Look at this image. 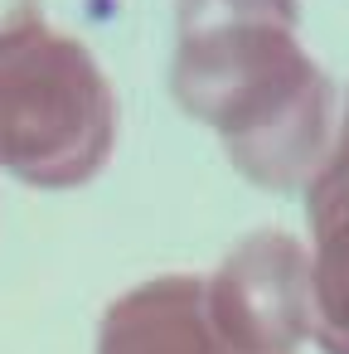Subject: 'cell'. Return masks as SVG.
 I'll list each match as a JSON object with an SVG mask.
<instances>
[{
    "instance_id": "cell-3",
    "label": "cell",
    "mask_w": 349,
    "mask_h": 354,
    "mask_svg": "<svg viewBox=\"0 0 349 354\" xmlns=\"http://www.w3.org/2000/svg\"><path fill=\"white\" fill-rule=\"evenodd\" d=\"M204 310L223 354H296L310 344V257L281 228H257L204 277Z\"/></svg>"
},
{
    "instance_id": "cell-7",
    "label": "cell",
    "mask_w": 349,
    "mask_h": 354,
    "mask_svg": "<svg viewBox=\"0 0 349 354\" xmlns=\"http://www.w3.org/2000/svg\"><path fill=\"white\" fill-rule=\"evenodd\" d=\"M339 141H349V107H344V127H339Z\"/></svg>"
},
{
    "instance_id": "cell-5",
    "label": "cell",
    "mask_w": 349,
    "mask_h": 354,
    "mask_svg": "<svg viewBox=\"0 0 349 354\" xmlns=\"http://www.w3.org/2000/svg\"><path fill=\"white\" fill-rule=\"evenodd\" d=\"M97 354H223L204 310V277L170 272L122 291L97 320Z\"/></svg>"
},
{
    "instance_id": "cell-1",
    "label": "cell",
    "mask_w": 349,
    "mask_h": 354,
    "mask_svg": "<svg viewBox=\"0 0 349 354\" xmlns=\"http://www.w3.org/2000/svg\"><path fill=\"white\" fill-rule=\"evenodd\" d=\"M170 93L267 194L305 189L339 141L334 83L301 44V0H180Z\"/></svg>"
},
{
    "instance_id": "cell-4",
    "label": "cell",
    "mask_w": 349,
    "mask_h": 354,
    "mask_svg": "<svg viewBox=\"0 0 349 354\" xmlns=\"http://www.w3.org/2000/svg\"><path fill=\"white\" fill-rule=\"evenodd\" d=\"M310 223V344L349 354V141H334L325 165L305 180Z\"/></svg>"
},
{
    "instance_id": "cell-6",
    "label": "cell",
    "mask_w": 349,
    "mask_h": 354,
    "mask_svg": "<svg viewBox=\"0 0 349 354\" xmlns=\"http://www.w3.org/2000/svg\"><path fill=\"white\" fill-rule=\"evenodd\" d=\"M44 35V6L39 0H0V54H10Z\"/></svg>"
},
{
    "instance_id": "cell-2",
    "label": "cell",
    "mask_w": 349,
    "mask_h": 354,
    "mask_svg": "<svg viewBox=\"0 0 349 354\" xmlns=\"http://www.w3.org/2000/svg\"><path fill=\"white\" fill-rule=\"evenodd\" d=\"M117 151V93L88 44L44 30L0 54V175L30 189L93 185Z\"/></svg>"
}]
</instances>
